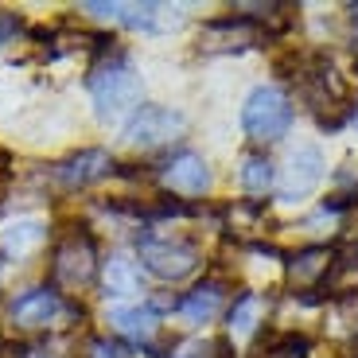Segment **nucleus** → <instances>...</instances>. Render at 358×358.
<instances>
[{
    "label": "nucleus",
    "instance_id": "3",
    "mask_svg": "<svg viewBox=\"0 0 358 358\" xmlns=\"http://www.w3.org/2000/svg\"><path fill=\"white\" fill-rule=\"evenodd\" d=\"M242 129L253 144H277L292 129V98L280 86H257L242 106Z\"/></svg>",
    "mask_w": 358,
    "mask_h": 358
},
{
    "label": "nucleus",
    "instance_id": "21",
    "mask_svg": "<svg viewBox=\"0 0 358 358\" xmlns=\"http://www.w3.org/2000/svg\"><path fill=\"white\" fill-rule=\"evenodd\" d=\"M171 358H230V343L218 339V343H183Z\"/></svg>",
    "mask_w": 358,
    "mask_h": 358
},
{
    "label": "nucleus",
    "instance_id": "11",
    "mask_svg": "<svg viewBox=\"0 0 358 358\" xmlns=\"http://www.w3.org/2000/svg\"><path fill=\"white\" fill-rule=\"evenodd\" d=\"M331 265H335V250L308 245V250L288 257V280H292L296 292H320L327 285V277H331Z\"/></svg>",
    "mask_w": 358,
    "mask_h": 358
},
{
    "label": "nucleus",
    "instance_id": "24",
    "mask_svg": "<svg viewBox=\"0 0 358 358\" xmlns=\"http://www.w3.org/2000/svg\"><path fill=\"white\" fill-rule=\"evenodd\" d=\"M355 74H358V63H355Z\"/></svg>",
    "mask_w": 358,
    "mask_h": 358
},
{
    "label": "nucleus",
    "instance_id": "13",
    "mask_svg": "<svg viewBox=\"0 0 358 358\" xmlns=\"http://www.w3.org/2000/svg\"><path fill=\"white\" fill-rule=\"evenodd\" d=\"M222 300H226V285L222 280H206V285L191 288V292L179 300L176 312H179L183 323H210L218 312H222Z\"/></svg>",
    "mask_w": 358,
    "mask_h": 358
},
{
    "label": "nucleus",
    "instance_id": "25",
    "mask_svg": "<svg viewBox=\"0 0 358 358\" xmlns=\"http://www.w3.org/2000/svg\"><path fill=\"white\" fill-rule=\"evenodd\" d=\"M355 117H358V113H355Z\"/></svg>",
    "mask_w": 358,
    "mask_h": 358
},
{
    "label": "nucleus",
    "instance_id": "19",
    "mask_svg": "<svg viewBox=\"0 0 358 358\" xmlns=\"http://www.w3.org/2000/svg\"><path fill=\"white\" fill-rule=\"evenodd\" d=\"M242 187L250 195H265V191L277 187V171H273V160L261 152H250L242 160Z\"/></svg>",
    "mask_w": 358,
    "mask_h": 358
},
{
    "label": "nucleus",
    "instance_id": "15",
    "mask_svg": "<svg viewBox=\"0 0 358 358\" xmlns=\"http://www.w3.org/2000/svg\"><path fill=\"white\" fill-rule=\"evenodd\" d=\"M101 288H106V296H136L141 292V261H133L129 253H113L109 261H101Z\"/></svg>",
    "mask_w": 358,
    "mask_h": 358
},
{
    "label": "nucleus",
    "instance_id": "20",
    "mask_svg": "<svg viewBox=\"0 0 358 358\" xmlns=\"http://www.w3.org/2000/svg\"><path fill=\"white\" fill-rule=\"evenodd\" d=\"M265 355L268 358H308L312 355V339H308V335H296V331L273 335L268 347H265Z\"/></svg>",
    "mask_w": 358,
    "mask_h": 358
},
{
    "label": "nucleus",
    "instance_id": "10",
    "mask_svg": "<svg viewBox=\"0 0 358 358\" xmlns=\"http://www.w3.org/2000/svg\"><path fill=\"white\" fill-rule=\"evenodd\" d=\"M160 183L171 191V195L183 199H199L210 191L215 176H210V164L199 152H176L168 164H160Z\"/></svg>",
    "mask_w": 358,
    "mask_h": 358
},
{
    "label": "nucleus",
    "instance_id": "1",
    "mask_svg": "<svg viewBox=\"0 0 358 358\" xmlns=\"http://www.w3.org/2000/svg\"><path fill=\"white\" fill-rule=\"evenodd\" d=\"M101 273V257H98V238L86 230V226H74V230L59 234L51 245V265H47V277L51 288L63 296H78L82 288H90Z\"/></svg>",
    "mask_w": 358,
    "mask_h": 358
},
{
    "label": "nucleus",
    "instance_id": "14",
    "mask_svg": "<svg viewBox=\"0 0 358 358\" xmlns=\"http://www.w3.org/2000/svg\"><path fill=\"white\" fill-rule=\"evenodd\" d=\"M109 327L121 335H129V339H152L156 327H160V315H156V308L148 304H113L109 308Z\"/></svg>",
    "mask_w": 358,
    "mask_h": 358
},
{
    "label": "nucleus",
    "instance_id": "4",
    "mask_svg": "<svg viewBox=\"0 0 358 358\" xmlns=\"http://www.w3.org/2000/svg\"><path fill=\"white\" fill-rule=\"evenodd\" d=\"M136 261H141L144 273H152L160 280H183L199 268L203 253L187 238H156V234H144V238H136Z\"/></svg>",
    "mask_w": 358,
    "mask_h": 358
},
{
    "label": "nucleus",
    "instance_id": "6",
    "mask_svg": "<svg viewBox=\"0 0 358 358\" xmlns=\"http://www.w3.org/2000/svg\"><path fill=\"white\" fill-rule=\"evenodd\" d=\"M183 133H187V117L171 106H141L125 121V144L141 148V152L164 148V144L179 141Z\"/></svg>",
    "mask_w": 358,
    "mask_h": 358
},
{
    "label": "nucleus",
    "instance_id": "17",
    "mask_svg": "<svg viewBox=\"0 0 358 358\" xmlns=\"http://www.w3.org/2000/svg\"><path fill=\"white\" fill-rule=\"evenodd\" d=\"M257 320H261V300L253 292H242L238 300L230 304V312H226V327H230V339L242 343L250 339L253 331H257Z\"/></svg>",
    "mask_w": 358,
    "mask_h": 358
},
{
    "label": "nucleus",
    "instance_id": "7",
    "mask_svg": "<svg viewBox=\"0 0 358 358\" xmlns=\"http://www.w3.org/2000/svg\"><path fill=\"white\" fill-rule=\"evenodd\" d=\"M261 39H268L250 16L242 12H230V16H218V20H206L199 27V47L210 55H230V51H245V47H257Z\"/></svg>",
    "mask_w": 358,
    "mask_h": 358
},
{
    "label": "nucleus",
    "instance_id": "12",
    "mask_svg": "<svg viewBox=\"0 0 358 358\" xmlns=\"http://www.w3.org/2000/svg\"><path fill=\"white\" fill-rule=\"evenodd\" d=\"M82 12H90L94 20L136 27V31H156V27H160V16H164L160 4H101V0H86Z\"/></svg>",
    "mask_w": 358,
    "mask_h": 358
},
{
    "label": "nucleus",
    "instance_id": "5",
    "mask_svg": "<svg viewBox=\"0 0 358 358\" xmlns=\"http://www.w3.org/2000/svg\"><path fill=\"white\" fill-rule=\"evenodd\" d=\"M8 315H12L16 327H24V331H47V327H59V323L82 315V308L74 304L71 296L55 292L51 285H39V288H27L24 296H16Z\"/></svg>",
    "mask_w": 358,
    "mask_h": 358
},
{
    "label": "nucleus",
    "instance_id": "18",
    "mask_svg": "<svg viewBox=\"0 0 358 358\" xmlns=\"http://www.w3.org/2000/svg\"><path fill=\"white\" fill-rule=\"evenodd\" d=\"M358 288V242H350L347 250L335 253V265H331V277L323 285V296H335V292H355Z\"/></svg>",
    "mask_w": 358,
    "mask_h": 358
},
{
    "label": "nucleus",
    "instance_id": "2",
    "mask_svg": "<svg viewBox=\"0 0 358 358\" xmlns=\"http://www.w3.org/2000/svg\"><path fill=\"white\" fill-rule=\"evenodd\" d=\"M86 90H90V101H94V113L101 121H121L129 109L141 101V74L136 66L129 63L125 55H109L101 59L86 78Z\"/></svg>",
    "mask_w": 358,
    "mask_h": 358
},
{
    "label": "nucleus",
    "instance_id": "23",
    "mask_svg": "<svg viewBox=\"0 0 358 358\" xmlns=\"http://www.w3.org/2000/svg\"><path fill=\"white\" fill-rule=\"evenodd\" d=\"M20 358H55V355H47V350H24Z\"/></svg>",
    "mask_w": 358,
    "mask_h": 358
},
{
    "label": "nucleus",
    "instance_id": "16",
    "mask_svg": "<svg viewBox=\"0 0 358 358\" xmlns=\"http://www.w3.org/2000/svg\"><path fill=\"white\" fill-rule=\"evenodd\" d=\"M47 238V226L36 222V218H20V222L4 226V234H0V250L8 253V257H24V253H31L36 245H43Z\"/></svg>",
    "mask_w": 358,
    "mask_h": 358
},
{
    "label": "nucleus",
    "instance_id": "22",
    "mask_svg": "<svg viewBox=\"0 0 358 358\" xmlns=\"http://www.w3.org/2000/svg\"><path fill=\"white\" fill-rule=\"evenodd\" d=\"M86 358H129V347L117 339H90Z\"/></svg>",
    "mask_w": 358,
    "mask_h": 358
},
{
    "label": "nucleus",
    "instance_id": "9",
    "mask_svg": "<svg viewBox=\"0 0 358 358\" xmlns=\"http://www.w3.org/2000/svg\"><path fill=\"white\" fill-rule=\"evenodd\" d=\"M109 171H113V156H109L106 148H78V152H71L66 160L51 164V179L66 191L90 187V183L106 179Z\"/></svg>",
    "mask_w": 358,
    "mask_h": 358
},
{
    "label": "nucleus",
    "instance_id": "8",
    "mask_svg": "<svg viewBox=\"0 0 358 358\" xmlns=\"http://www.w3.org/2000/svg\"><path fill=\"white\" fill-rule=\"evenodd\" d=\"M323 171H327V164H323V152L315 144L296 148V152L288 156L285 176H280V183H277V199L280 203H300V199H308L323 183Z\"/></svg>",
    "mask_w": 358,
    "mask_h": 358
}]
</instances>
